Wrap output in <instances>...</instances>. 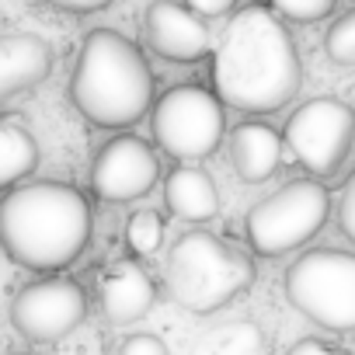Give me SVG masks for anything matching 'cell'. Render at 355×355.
<instances>
[{
  "instance_id": "obj_1",
  "label": "cell",
  "mask_w": 355,
  "mask_h": 355,
  "mask_svg": "<svg viewBox=\"0 0 355 355\" xmlns=\"http://www.w3.org/2000/svg\"><path fill=\"white\" fill-rule=\"evenodd\" d=\"M303 84L300 53L268 8H244L223 28L213 53V87L223 105L251 115L279 112Z\"/></svg>"
},
{
  "instance_id": "obj_2",
  "label": "cell",
  "mask_w": 355,
  "mask_h": 355,
  "mask_svg": "<svg viewBox=\"0 0 355 355\" xmlns=\"http://www.w3.org/2000/svg\"><path fill=\"white\" fill-rule=\"evenodd\" d=\"M91 202L67 182L11 189L0 206V241L11 261L28 272H60L91 244Z\"/></svg>"
},
{
  "instance_id": "obj_3",
  "label": "cell",
  "mask_w": 355,
  "mask_h": 355,
  "mask_svg": "<svg viewBox=\"0 0 355 355\" xmlns=\"http://www.w3.org/2000/svg\"><path fill=\"white\" fill-rule=\"evenodd\" d=\"M70 101L101 129H129L153 105V70L132 39L115 28H94L77 53Z\"/></svg>"
},
{
  "instance_id": "obj_4",
  "label": "cell",
  "mask_w": 355,
  "mask_h": 355,
  "mask_svg": "<svg viewBox=\"0 0 355 355\" xmlns=\"http://www.w3.org/2000/svg\"><path fill=\"white\" fill-rule=\"evenodd\" d=\"M254 261L244 248L209 230L182 234L164 265L167 293L189 313H216L254 286Z\"/></svg>"
},
{
  "instance_id": "obj_5",
  "label": "cell",
  "mask_w": 355,
  "mask_h": 355,
  "mask_svg": "<svg viewBox=\"0 0 355 355\" xmlns=\"http://www.w3.org/2000/svg\"><path fill=\"white\" fill-rule=\"evenodd\" d=\"M331 216V192L313 178L286 182L279 192L251 206L244 220V234L254 254L279 258L313 241Z\"/></svg>"
},
{
  "instance_id": "obj_6",
  "label": "cell",
  "mask_w": 355,
  "mask_h": 355,
  "mask_svg": "<svg viewBox=\"0 0 355 355\" xmlns=\"http://www.w3.org/2000/svg\"><path fill=\"white\" fill-rule=\"evenodd\" d=\"M286 300L324 331H355V254L313 248L286 268Z\"/></svg>"
},
{
  "instance_id": "obj_7",
  "label": "cell",
  "mask_w": 355,
  "mask_h": 355,
  "mask_svg": "<svg viewBox=\"0 0 355 355\" xmlns=\"http://www.w3.org/2000/svg\"><path fill=\"white\" fill-rule=\"evenodd\" d=\"M153 139L157 146L185 164H199L213 157L223 143V98L199 87V84H182L171 87L157 105H153Z\"/></svg>"
},
{
  "instance_id": "obj_8",
  "label": "cell",
  "mask_w": 355,
  "mask_h": 355,
  "mask_svg": "<svg viewBox=\"0 0 355 355\" xmlns=\"http://www.w3.org/2000/svg\"><path fill=\"white\" fill-rule=\"evenodd\" d=\"M282 139L296 164H303L317 178H331L352 150L355 108L341 98H313L289 115Z\"/></svg>"
},
{
  "instance_id": "obj_9",
  "label": "cell",
  "mask_w": 355,
  "mask_h": 355,
  "mask_svg": "<svg viewBox=\"0 0 355 355\" xmlns=\"http://www.w3.org/2000/svg\"><path fill=\"white\" fill-rule=\"evenodd\" d=\"M87 317V293L73 279H42L11 300V324L28 341H60Z\"/></svg>"
},
{
  "instance_id": "obj_10",
  "label": "cell",
  "mask_w": 355,
  "mask_h": 355,
  "mask_svg": "<svg viewBox=\"0 0 355 355\" xmlns=\"http://www.w3.org/2000/svg\"><path fill=\"white\" fill-rule=\"evenodd\" d=\"M160 178V160L150 150V143H143L132 132L112 136L94 164H91V189L101 202H132L143 199Z\"/></svg>"
},
{
  "instance_id": "obj_11",
  "label": "cell",
  "mask_w": 355,
  "mask_h": 355,
  "mask_svg": "<svg viewBox=\"0 0 355 355\" xmlns=\"http://www.w3.org/2000/svg\"><path fill=\"white\" fill-rule=\"evenodd\" d=\"M146 42L157 56L171 63H196L213 49L206 18H199L189 4H174V0H153L143 18Z\"/></svg>"
},
{
  "instance_id": "obj_12",
  "label": "cell",
  "mask_w": 355,
  "mask_h": 355,
  "mask_svg": "<svg viewBox=\"0 0 355 355\" xmlns=\"http://www.w3.org/2000/svg\"><path fill=\"white\" fill-rule=\"evenodd\" d=\"M153 300H157V286L139 261H129V258L115 261L101 275L98 303H101L105 320H112V324H132V320L146 317Z\"/></svg>"
},
{
  "instance_id": "obj_13",
  "label": "cell",
  "mask_w": 355,
  "mask_h": 355,
  "mask_svg": "<svg viewBox=\"0 0 355 355\" xmlns=\"http://www.w3.org/2000/svg\"><path fill=\"white\" fill-rule=\"evenodd\" d=\"M53 70V49L32 32H11L0 39V98H15L39 87Z\"/></svg>"
},
{
  "instance_id": "obj_14",
  "label": "cell",
  "mask_w": 355,
  "mask_h": 355,
  "mask_svg": "<svg viewBox=\"0 0 355 355\" xmlns=\"http://www.w3.org/2000/svg\"><path fill=\"white\" fill-rule=\"evenodd\" d=\"M164 206L171 216L185 223H209L220 213V192L213 174L199 164H182L167 174L164 182Z\"/></svg>"
},
{
  "instance_id": "obj_15",
  "label": "cell",
  "mask_w": 355,
  "mask_h": 355,
  "mask_svg": "<svg viewBox=\"0 0 355 355\" xmlns=\"http://www.w3.org/2000/svg\"><path fill=\"white\" fill-rule=\"evenodd\" d=\"M286 139L265 122H241L230 132V164L241 174V182L261 185L279 171Z\"/></svg>"
},
{
  "instance_id": "obj_16",
  "label": "cell",
  "mask_w": 355,
  "mask_h": 355,
  "mask_svg": "<svg viewBox=\"0 0 355 355\" xmlns=\"http://www.w3.org/2000/svg\"><path fill=\"white\" fill-rule=\"evenodd\" d=\"M39 167V143L35 136L15 122V119H4L0 122V185L4 189H18V182Z\"/></svg>"
},
{
  "instance_id": "obj_17",
  "label": "cell",
  "mask_w": 355,
  "mask_h": 355,
  "mask_svg": "<svg viewBox=\"0 0 355 355\" xmlns=\"http://www.w3.org/2000/svg\"><path fill=\"white\" fill-rule=\"evenodd\" d=\"M189 355H265V334L254 320H230L196 338Z\"/></svg>"
},
{
  "instance_id": "obj_18",
  "label": "cell",
  "mask_w": 355,
  "mask_h": 355,
  "mask_svg": "<svg viewBox=\"0 0 355 355\" xmlns=\"http://www.w3.org/2000/svg\"><path fill=\"white\" fill-rule=\"evenodd\" d=\"M125 244L132 254L146 258V254H157L160 244H164V216H157L153 209H136L129 213L125 220Z\"/></svg>"
},
{
  "instance_id": "obj_19",
  "label": "cell",
  "mask_w": 355,
  "mask_h": 355,
  "mask_svg": "<svg viewBox=\"0 0 355 355\" xmlns=\"http://www.w3.org/2000/svg\"><path fill=\"white\" fill-rule=\"evenodd\" d=\"M324 49L338 67H355V11L341 15L327 35H324Z\"/></svg>"
},
{
  "instance_id": "obj_20",
  "label": "cell",
  "mask_w": 355,
  "mask_h": 355,
  "mask_svg": "<svg viewBox=\"0 0 355 355\" xmlns=\"http://www.w3.org/2000/svg\"><path fill=\"white\" fill-rule=\"evenodd\" d=\"M272 11L286 21H296V25H313V21H324L338 0H268Z\"/></svg>"
},
{
  "instance_id": "obj_21",
  "label": "cell",
  "mask_w": 355,
  "mask_h": 355,
  "mask_svg": "<svg viewBox=\"0 0 355 355\" xmlns=\"http://www.w3.org/2000/svg\"><path fill=\"white\" fill-rule=\"evenodd\" d=\"M338 227L355 244V171L348 174V182L341 189V199H338Z\"/></svg>"
},
{
  "instance_id": "obj_22",
  "label": "cell",
  "mask_w": 355,
  "mask_h": 355,
  "mask_svg": "<svg viewBox=\"0 0 355 355\" xmlns=\"http://www.w3.org/2000/svg\"><path fill=\"white\" fill-rule=\"evenodd\" d=\"M119 355H171V352H167V345H164L157 334L139 331V334H129V338L119 345Z\"/></svg>"
},
{
  "instance_id": "obj_23",
  "label": "cell",
  "mask_w": 355,
  "mask_h": 355,
  "mask_svg": "<svg viewBox=\"0 0 355 355\" xmlns=\"http://www.w3.org/2000/svg\"><path fill=\"white\" fill-rule=\"evenodd\" d=\"M46 4H53L60 11H70V15H94V11H105L112 0H46Z\"/></svg>"
},
{
  "instance_id": "obj_24",
  "label": "cell",
  "mask_w": 355,
  "mask_h": 355,
  "mask_svg": "<svg viewBox=\"0 0 355 355\" xmlns=\"http://www.w3.org/2000/svg\"><path fill=\"white\" fill-rule=\"evenodd\" d=\"M185 4L199 15V18H223L237 0H185Z\"/></svg>"
},
{
  "instance_id": "obj_25",
  "label": "cell",
  "mask_w": 355,
  "mask_h": 355,
  "mask_svg": "<svg viewBox=\"0 0 355 355\" xmlns=\"http://www.w3.org/2000/svg\"><path fill=\"white\" fill-rule=\"evenodd\" d=\"M286 355H334L324 341H317V338H303V341H296Z\"/></svg>"
},
{
  "instance_id": "obj_26",
  "label": "cell",
  "mask_w": 355,
  "mask_h": 355,
  "mask_svg": "<svg viewBox=\"0 0 355 355\" xmlns=\"http://www.w3.org/2000/svg\"><path fill=\"white\" fill-rule=\"evenodd\" d=\"M11 355H35V352H11Z\"/></svg>"
}]
</instances>
